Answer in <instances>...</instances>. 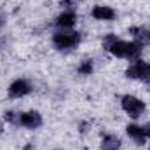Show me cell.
Returning <instances> with one entry per match:
<instances>
[{
	"instance_id": "cell-3",
	"label": "cell",
	"mask_w": 150,
	"mask_h": 150,
	"mask_svg": "<svg viewBox=\"0 0 150 150\" xmlns=\"http://www.w3.org/2000/svg\"><path fill=\"white\" fill-rule=\"evenodd\" d=\"M120 105H122V108L129 113L133 119L140 117L142 113L145 112V103H143L140 98H136V96H131V94H126V96L120 100Z\"/></svg>"
},
{
	"instance_id": "cell-6",
	"label": "cell",
	"mask_w": 150,
	"mask_h": 150,
	"mask_svg": "<svg viewBox=\"0 0 150 150\" xmlns=\"http://www.w3.org/2000/svg\"><path fill=\"white\" fill-rule=\"evenodd\" d=\"M19 124L25 126V127H28V129H37V127L42 126V117H40V113L38 112L30 110V112H26V113H21V117H19Z\"/></svg>"
},
{
	"instance_id": "cell-7",
	"label": "cell",
	"mask_w": 150,
	"mask_h": 150,
	"mask_svg": "<svg viewBox=\"0 0 150 150\" xmlns=\"http://www.w3.org/2000/svg\"><path fill=\"white\" fill-rule=\"evenodd\" d=\"M91 14L94 19H100V21H112L115 18V11L107 7V5H96Z\"/></svg>"
},
{
	"instance_id": "cell-10",
	"label": "cell",
	"mask_w": 150,
	"mask_h": 150,
	"mask_svg": "<svg viewBox=\"0 0 150 150\" xmlns=\"http://www.w3.org/2000/svg\"><path fill=\"white\" fill-rule=\"evenodd\" d=\"M126 131H127L129 138H133V140H134L136 143L143 145V143L147 142V134H145L143 127H140V126H136V124H129V126L126 127Z\"/></svg>"
},
{
	"instance_id": "cell-13",
	"label": "cell",
	"mask_w": 150,
	"mask_h": 150,
	"mask_svg": "<svg viewBox=\"0 0 150 150\" xmlns=\"http://www.w3.org/2000/svg\"><path fill=\"white\" fill-rule=\"evenodd\" d=\"M19 113H16V112H5L4 113V119L7 120V122H12V124H19Z\"/></svg>"
},
{
	"instance_id": "cell-17",
	"label": "cell",
	"mask_w": 150,
	"mask_h": 150,
	"mask_svg": "<svg viewBox=\"0 0 150 150\" xmlns=\"http://www.w3.org/2000/svg\"><path fill=\"white\" fill-rule=\"evenodd\" d=\"M143 131H145V134H147V138H150V122L143 127Z\"/></svg>"
},
{
	"instance_id": "cell-15",
	"label": "cell",
	"mask_w": 150,
	"mask_h": 150,
	"mask_svg": "<svg viewBox=\"0 0 150 150\" xmlns=\"http://www.w3.org/2000/svg\"><path fill=\"white\" fill-rule=\"evenodd\" d=\"M4 25H5V12L0 9V28H2Z\"/></svg>"
},
{
	"instance_id": "cell-4",
	"label": "cell",
	"mask_w": 150,
	"mask_h": 150,
	"mask_svg": "<svg viewBox=\"0 0 150 150\" xmlns=\"http://www.w3.org/2000/svg\"><path fill=\"white\" fill-rule=\"evenodd\" d=\"M126 77H129V79H140L143 82H150V63H145L142 59L134 61L126 70Z\"/></svg>"
},
{
	"instance_id": "cell-18",
	"label": "cell",
	"mask_w": 150,
	"mask_h": 150,
	"mask_svg": "<svg viewBox=\"0 0 150 150\" xmlns=\"http://www.w3.org/2000/svg\"><path fill=\"white\" fill-rule=\"evenodd\" d=\"M2 131H4V127H2V124H0V134H2Z\"/></svg>"
},
{
	"instance_id": "cell-9",
	"label": "cell",
	"mask_w": 150,
	"mask_h": 150,
	"mask_svg": "<svg viewBox=\"0 0 150 150\" xmlns=\"http://www.w3.org/2000/svg\"><path fill=\"white\" fill-rule=\"evenodd\" d=\"M129 33H133V37L136 38V44L150 45V30L143 28V26H133L129 30Z\"/></svg>"
},
{
	"instance_id": "cell-2",
	"label": "cell",
	"mask_w": 150,
	"mask_h": 150,
	"mask_svg": "<svg viewBox=\"0 0 150 150\" xmlns=\"http://www.w3.org/2000/svg\"><path fill=\"white\" fill-rule=\"evenodd\" d=\"M52 42L58 49L68 51V49H74L80 44V33H77V32H58V33H54Z\"/></svg>"
},
{
	"instance_id": "cell-14",
	"label": "cell",
	"mask_w": 150,
	"mask_h": 150,
	"mask_svg": "<svg viewBox=\"0 0 150 150\" xmlns=\"http://www.w3.org/2000/svg\"><path fill=\"white\" fill-rule=\"evenodd\" d=\"M117 40H119V38L115 37V35H107V37L103 38V42H101V44H103V47H105L107 51H110V47H112Z\"/></svg>"
},
{
	"instance_id": "cell-16",
	"label": "cell",
	"mask_w": 150,
	"mask_h": 150,
	"mask_svg": "<svg viewBox=\"0 0 150 150\" xmlns=\"http://www.w3.org/2000/svg\"><path fill=\"white\" fill-rule=\"evenodd\" d=\"M72 4H74V0H61V5L63 7H70Z\"/></svg>"
},
{
	"instance_id": "cell-11",
	"label": "cell",
	"mask_w": 150,
	"mask_h": 150,
	"mask_svg": "<svg viewBox=\"0 0 150 150\" xmlns=\"http://www.w3.org/2000/svg\"><path fill=\"white\" fill-rule=\"evenodd\" d=\"M120 149V140L113 134H107L101 142V150H119Z\"/></svg>"
},
{
	"instance_id": "cell-1",
	"label": "cell",
	"mask_w": 150,
	"mask_h": 150,
	"mask_svg": "<svg viewBox=\"0 0 150 150\" xmlns=\"http://www.w3.org/2000/svg\"><path fill=\"white\" fill-rule=\"evenodd\" d=\"M110 52L117 58H129L131 61H138L140 54H142V45L136 42H124V40H117L110 47Z\"/></svg>"
},
{
	"instance_id": "cell-12",
	"label": "cell",
	"mask_w": 150,
	"mask_h": 150,
	"mask_svg": "<svg viewBox=\"0 0 150 150\" xmlns=\"http://www.w3.org/2000/svg\"><path fill=\"white\" fill-rule=\"evenodd\" d=\"M79 74L80 75H91L93 72V59H84L80 65H79Z\"/></svg>"
},
{
	"instance_id": "cell-8",
	"label": "cell",
	"mask_w": 150,
	"mask_h": 150,
	"mask_svg": "<svg viewBox=\"0 0 150 150\" xmlns=\"http://www.w3.org/2000/svg\"><path fill=\"white\" fill-rule=\"evenodd\" d=\"M75 23H77V14L74 11H65L56 18V26L59 28H72Z\"/></svg>"
},
{
	"instance_id": "cell-5",
	"label": "cell",
	"mask_w": 150,
	"mask_h": 150,
	"mask_svg": "<svg viewBox=\"0 0 150 150\" xmlns=\"http://www.w3.org/2000/svg\"><path fill=\"white\" fill-rule=\"evenodd\" d=\"M30 91H32L30 84H28L25 79H18V80H14V82L11 84V87H9V96H11V98H23V96H26Z\"/></svg>"
}]
</instances>
